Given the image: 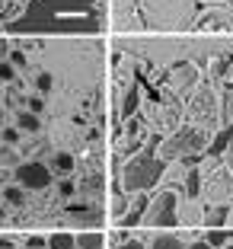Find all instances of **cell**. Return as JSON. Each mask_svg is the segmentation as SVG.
Segmentation results:
<instances>
[{
    "label": "cell",
    "instance_id": "cell-31",
    "mask_svg": "<svg viewBox=\"0 0 233 249\" xmlns=\"http://www.w3.org/2000/svg\"><path fill=\"white\" fill-rule=\"evenodd\" d=\"M0 249H13V236H0Z\"/></svg>",
    "mask_w": 233,
    "mask_h": 249
},
{
    "label": "cell",
    "instance_id": "cell-30",
    "mask_svg": "<svg viewBox=\"0 0 233 249\" xmlns=\"http://www.w3.org/2000/svg\"><path fill=\"white\" fill-rule=\"evenodd\" d=\"M189 249H214L211 243H204V240H195V243H189Z\"/></svg>",
    "mask_w": 233,
    "mask_h": 249
},
{
    "label": "cell",
    "instance_id": "cell-16",
    "mask_svg": "<svg viewBox=\"0 0 233 249\" xmlns=\"http://www.w3.org/2000/svg\"><path fill=\"white\" fill-rule=\"evenodd\" d=\"M16 124H19V131H29V134H38V131H42L38 115H36V112H29V109L16 112Z\"/></svg>",
    "mask_w": 233,
    "mask_h": 249
},
{
    "label": "cell",
    "instance_id": "cell-20",
    "mask_svg": "<svg viewBox=\"0 0 233 249\" xmlns=\"http://www.w3.org/2000/svg\"><path fill=\"white\" fill-rule=\"evenodd\" d=\"M138 99H141V93H138V87H131V89H128V103H125V109H122V115H131V112H134V106H138Z\"/></svg>",
    "mask_w": 233,
    "mask_h": 249
},
{
    "label": "cell",
    "instance_id": "cell-4",
    "mask_svg": "<svg viewBox=\"0 0 233 249\" xmlns=\"http://www.w3.org/2000/svg\"><path fill=\"white\" fill-rule=\"evenodd\" d=\"M201 198H208V205H230V195H233V169L230 166H201Z\"/></svg>",
    "mask_w": 233,
    "mask_h": 249
},
{
    "label": "cell",
    "instance_id": "cell-10",
    "mask_svg": "<svg viewBox=\"0 0 233 249\" xmlns=\"http://www.w3.org/2000/svg\"><path fill=\"white\" fill-rule=\"evenodd\" d=\"M147 249H189V243H185V236L179 233H153L150 243H147Z\"/></svg>",
    "mask_w": 233,
    "mask_h": 249
},
{
    "label": "cell",
    "instance_id": "cell-34",
    "mask_svg": "<svg viewBox=\"0 0 233 249\" xmlns=\"http://www.w3.org/2000/svg\"><path fill=\"white\" fill-rule=\"evenodd\" d=\"M26 249H32V246H26ZM45 249H48V246H45Z\"/></svg>",
    "mask_w": 233,
    "mask_h": 249
},
{
    "label": "cell",
    "instance_id": "cell-9",
    "mask_svg": "<svg viewBox=\"0 0 233 249\" xmlns=\"http://www.w3.org/2000/svg\"><path fill=\"white\" fill-rule=\"evenodd\" d=\"M230 22H233V13H230V10H220V7H217V10H208V13L198 19V26L211 32V29H224V26H230Z\"/></svg>",
    "mask_w": 233,
    "mask_h": 249
},
{
    "label": "cell",
    "instance_id": "cell-7",
    "mask_svg": "<svg viewBox=\"0 0 233 249\" xmlns=\"http://www.w3.org/2000/svg\"><path fill=\"white\" fill-rule=\"evenodd\" d=\"M195 83H198V71H195V67H189V64H179L173 73H169V87L179 89V93H189Z\"/></svg>",
    "mask_w": 233,
    "mask_h": 249
},
{
    "label": "cell",
    "instance_id": "cell-6",
    "mask_svg": "<svg viewBox=\"0 0 233 249\" xmlns=\"http://www.w3.org/2000/svg\"><path fill=\"white\" fill-rule=\"evenodd\" d=\"M204 230H217V227H230V205H208L204 208Z\"/></svg>",
    "mask_w": 233,
    "mask_h": 249
},
{
    "label": "cell",
    "instance_id": "cell-1",
    "mask_svg": "<svg viewBox=\"0 0 233 249\" xmlns=\"http://www.w3.org/2000/svg\"><path fill=\"white\" fill-rule=\"evenodd\" d=\"M166 176V160L153 154V147H147L144 154H138L128 166H125V176H122V185L125 192H147Z\"/></svg>",
    "mask_w": 233,
    "mask_h": 249
},
{
    "label": "cell",
    "instance_id": "cell-15",
    "mask_svg": "<svg viewBox=\"0 0 233 249\" xmlns=\"http://www.w3.org/2000/svg\"><path fill=\"white\" fill-rule=\"evenodd\" d=\"M204 243H211L214 249H224L233 243V230L230 227H217V230H204Z\"/></svg>",
    "mask_w": 233,
    "mask_h": 249
},
{
    "label": "cell",
    "instance_id": "cell-27",
    "mask_svg": "<svg viewBox=\"0 0 233 249\" xmlns=\"http://www.w3.org/2000/svg\"><path fill=\"white\" fill-rule=\"evenodd\" d=\"M38 89H42V93H48V89H51V77H48V73H38Z\"/></svg>",
    "mask_w": 233,
    "mask_h": 249
},
{
    "label": "cell",
    "instance_id": "cell-22",
    "mask_svg": "<svg viewBox=\"0 0 233 249\" xmlns=\"http://www.w3.org/2000/svg\"><path fill=\"white\" fill-rule=\"evenodd\" d=\"M0 80H3V83H13V80H16L13 64H0Z\"/></svg>",
    "mask_w": 233,
    "mask_h": 249
},
{
    "label": "cell",
    "instance_id": "cell-8",
    "mask_svg": "<svg viewBox=\"0 0 233 249\" xmlns=\"http://www.w3.org/2000/svg\"><path fill=\"white\" fill-rule=\"evenodd\" d=\"M201 220H204V208H201V201L198 198H182L179 201V224H198L201 227Z\"/></svg>",
    "mask_w": 233,
    "mask_h": 249
},
{
    "label": "cell",
    "instance_id": "cell-33",
    "mask_svg": "<svg viewBox=\"0 0 233 249\" xmlns=\"http://www.w3.org/2000/svg\"><path fill=\"white\" fill-rule=\"evenodd\" d=\"M224 249H233V243H230V246H224Z\"/></svg>",
    "mask_w": 233,
    "mask_h": 249
},
{
    "label": "cell",
    "instance_id": "cell-23",
    "mask_svg": "<svg viewBox=\"0 0 233 249\" xmlns=\"http://www.w3.org/2000/svg\"><path fill=\"white\" fill-rule=\"evenodd\" d=\"M26 246H32V249H45V246H48V236H38V233H32L29 240H26Z\"/></svg>",
    "mask_w": 233,
    "mask_h": 249
},
{
    "label": "cell",
    "instance_id": "cell-19",
    "mask_svg": "<svg viewBox=\"0 0 233 249\" xmlns=\"http://www.w3.org/2000/svg\"><path fill=\"white\" fill-rule=\"evenodd\" d=\"M3 198H7V205H13V208H22V205H26V189H22V185H13V189H10V185H7Z\"/></svg>",
    "mask_w": 233,
    "mask_h": 249
},
{
    "label": "cell",
    "instance_id": "cell-18",
    "mask_svg": "<svg viewBox=\"0 0 233 249\" xmlns=\"http://www.w3.org/2000/svg\"><path fill=\"white\" fill-rule=\"evenodd\" d=\"M51 166L58 169V173H71L73 169V157L67 154V150H58V154L51 157Z\"/></svg>",
    "mask_w": 233,
    "mask_h": 249
},
{
    "label": "cell",
    "instance_id": "cell-24",
    "mask_svg": "<svg viewBox=\"0 0 233 249\" xmlns=\"http://www.w3.org/2000/svg\"><path fill=\"white\" fill-rule=\"evenodd\" d=\"M0 138L7 141V144H16V141H19V131H16V128H3V131H0Z\"/></svg>",
    "mask_w": 233,
    "mask_h": 249
},
{
    "label": "cell",
    "instance_id": "cell-12",
    "mask_svg": "<svg viewBox=\"0 0 233 249\" xmlns=\"http://www.w3.org/2000/svg\"><path fill=\"white\" fill-rule=\"evenodd\" d=\"M67 214H71L77 224H93V227H99V224H102V211H99V208H80V205H73Z\"/></svg>",
    "mask_w": 233,
    "mask_h": 249
},
{
    "label": "cell",
    "instance_id": "cell-2",
    "mask_svg": "<svg viewBox=\"0 0 233 249\" xmlns=\"http://www.w3.org/2000/svg\"><path fill=\"white\" fill-rule=\"evenodd\" d=\"M208 128L201 124H182L169 141H163V157L160 160H195V157L208 154Z\"/></svg>",
    "mask_w": 233,
    "mask_h": 249
},
{
    "label": "cell",
    "instance_id": "cell-26",
    "mask_svg": "<svg viewBox=\"0 0 233 249\" xmlns=\"http://www.w3.org/2000/svg\"><path fill=\"white\" fill-rule=\"evenodd\" d=\"M118 249H147V243H141V240H125V243H118Z\"/></svg>",
    "mask_w": 233,
    "mask_h": 249
},
{
    "label": "cell",
    "instance_id": "cell-5",
    "mask_svg": "<svg viewBox=\"0 0 233 249\" xmlns=\"http://www.w3.org/2000/svg\"><path fill=\"white\" fill-rule=\"evenodd\" d=\"M13 176H16V185H22V189H48L51 179H54L45 163H19Z\"/></svg>",
    "mask_w": 233,
    "mask_h": 249
},
{
    "label": "cell",
    "instance_id": "cell-17",
    "mask_svg": "<svg viewBox=\"0 0 233 249\" xmlns=\"http://www.w3.org/2000/svg\"><path fill=\"white\" fill-rule=\"evenodd\" d=\"M48 249H77V236L73 233H51Z\"/></svg>",
    "mask_w": 233,
    "mask_h": 249
},
{
    "label": "cell",
    "instance_id": "cell-11",
    "mask_svg": "<svg viewBox=\"0 0 233 249\" xmlns=\"http://www.w3.org/2000/svg\"><path fill=\"white\" fill-rule=\"evenodd\" d=\"M230 138H233V124H227V128H220L217 134L211 138V144H208V157H224L227 154V144H230Z\"/></svg>",
    "mask_w": 233,
    "mask_h": 249
},
{
    "label": "cell",
    "instance_id": "cell-25",
    "mask_svg": "<svg viewBox=\"0 0 233 249\" xmlns=\"http://www.w3.org/2000/svg\"><path fill=\"white\" fill-rule=\"evenodd\" d=\"M128 205H131L128 198H118L115 205H112V214H115V217H122V214H125V208H128Z\"/></svg>",
    "mask_w": 233,
    "mask_h": 249
},
{
    "label": "cell",
    "instance_id": "cell-13",
    "mask_svg": "<svg viewBox=\"0 0 233 249\" xmlns=\"http://www.w3.org/2000/svg\"><path fill=\"white\" fill-rule=\"evenodd\" d=\"M201 185H204V176H201V169H189L182 179V192L185 198H201Z\"/></svg>",
    "mask_w": 233,
    "mask_h": 249
},
{
    "label": "cell",
    "instance_id": "cell-29",
    "mask_svg": "<svg viewBox=\"0 0 233 249\" xmlns=\"http://www.w3.org/2000/svg\"><path fill=\"white\" fill-rule=\"evenodd\" d=\"M224 163L233 169V138H230V144H227V154H224Z\"/></svg>",
    "mask_w": 233,
    "mask_h": 249
},
{
    "label": "cell",
    "instance_id": "cell-14",
    "mask_svg": "<svg viewBox=\"0 0 233 249\" xmlns=\"http://www.w3.org/2000/svg\"><path fill=\"white\" fill-rule=\"evenodd\" d=\"M77 249H106V233H99V230L77 233Z\"/></svg>",
    "mask_w": 233,
    "mask_h": 249
},
{
    "label": "cell",
    "instance_id": "cell-21",
    "mask_svg": "<svg viewBox=\"0 0 233 249\" xmlns=\"http://www.w3.org/2000/svg\"><path fill=\"white\" fill-rule=\"evenodd\" d=\"M26 109H29V112H36V115H38V112L45 109V99H38V96H26Z\"/></svg>",
    "mask_w": 233,
    "mask_h": 249
},
{
    "label": "cell",
    "instance_id": "cell-32",
    "mask_svg": "<svg viewBox=\"0 0 233 249\" xmlns=\"http://www.w3.org/2000/svg\"><path fill=\"white\" fill-rule=\"evenodd\" d=\"M0 124H3V109H0Z\"/></svg>",
    "mask_w": 233,
    "mask_h": 249
},
{
    "label": "cell",
    "instance_id": "cell-28",
    "mask_svg": "<svg viewBox=\"0 0 233 249\" xmlns=\"http://www.w3.org/2000/svg\"><path fill=\"white\" fill-rule=\"evenodd\" d=\"M10 147H13V144H7L3 150H0V160H3V163H13V160H16V154L10 150Z\"/></svg>",
    "mask_w": 233,
    "mask_h": 249
},
{
    "label": "cell",
    "instance_id": "cell-3",
    "mask_svg": "<svg viewBox=\"0 0 233 249\" xmlns=\"http://www.w3.org/2000/svg\"><path fill=\"white\" fill-rule=\"evenodd\" d=\"M144 227L150 230H166V227H179V195L173 189H163L160 195L150 201L144 214Z\"/></svg>",
    "mask_w": 233,
    "mask_h": 249
}]
</instances>
